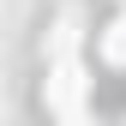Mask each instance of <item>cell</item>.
Instances as JSON below:
<instances>
[{
	"instance_id": "1",
	"label": "cell",
	"mask_w": 126,
	"mask_h": 126,
	"mask_svg": "<svg viewBox=\"0 0 126 126\" xmlns=\"http://www.w3.org/2000/svg\"><path fill=\"white\" fill-rule=\"evenodd\" d=\"M78 102H84V78H78L72 60H54V78H48V108H60V114H78Z\"/></svg>"
},
{
	"instance_id": "2",
	"label": "cell",
	"mask_w": 126,
	"mask_h": 126,
	"mask_svg": "<svg viewBox=\"0 0 126 126\" xmlns=\"http://www.w3.org/2000/svg\"><path fill=\"white\" fill-rule=\"evenodd\" d=\"M96 54L108 60V66H126V12H120V18L96 36Z\"/></svg>"
}]
</instances>
